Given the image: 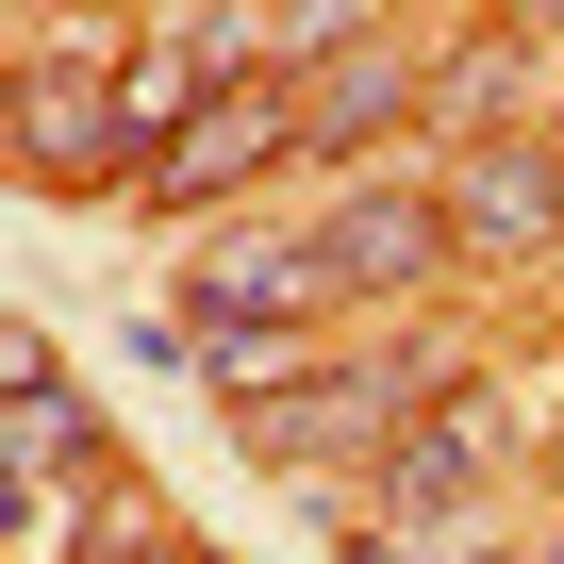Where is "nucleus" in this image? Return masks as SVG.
<instances>
[{
    "label": "nucleus",
    "instance_id": "obj_1",
    "mask_svg": "<svg viewBox=\"0 0 564 564\" xmlns=\"http://www.w3.org/2000/svg\"><path fill=\"white\" fill-rule=\"evenodd\" d=\"M117 18H51L34 51H18V117H0V133H18V183L34 199H84V183H133L150 150H133V100H117Z\"/></svg>",
    "mask_w": 564,
    "mask_h": 564
},
{
    "label": "nucleus",
    "instance_id": "obj_2",
    "mask_svg": "<svg viewBox=\"0 0 564 564\" xmlns=\"http://www.w3.org/2000/svg\"><path fill=\"white\" fill-rule=\"evenodd\" d=\"M448 382H415V366H300V382H265V399H232V448L249 465H382L415 415H432Z\"/></svg>",
    "mask_w": 564,
    "mask_h": 564
},
{
    "label": "nucleus",
    "instance_id": "obj_3",
    "mask_svg": "<svg viewBox=\"0 0 564 564\" xmlns=\"http://www.w3.org/2000/svg\"><path fill=\"white\" fill-rule=\"evenodd\" d=\"M333 300H349V282H333V249H316V232H216V249L183 265L166 349H216V333H316Z\"/></svg>",
    "mask_w": 564,
    "mask_h": 564
},
{
    "label": "nucleus",
    "instance_id": "obj_4",
    "mask_svg": "<svg viewBox=\"0 0 564 564\" xmlns=\"http://www.w3.org/2000/svg\"><path fill=\"white\" fill-rule=\"evenodd\" d=\"M265 166H300V67H249V84H216L166 150H150V183L133 199H166V216H216L232 183H265Z\"/></svg>",
    "mask_w": 564,
    "mask_h": 564
},
{
    "label": "nucleus",
    "instance_id": "obj_5",
    "mask_svg": "<svg viewBox=\"0 0 564 564\" xmlns=\"http://www.w3.org/2000/svg\"><path fill=\"white\" fill-rule=\"evenodd\" d=\"M432 199H448L465 265H514V249H564V150H547V133H465V150L432 166Z\"/></svg>",
    "mask_w": 564,
    "mask_h": 564
},
{
    "label": "nucleus",
    "instance_id": "obj_6",
    "mask_svg": "<svg viewBox=\"0 0 564 564\" xmlns=\"http://www.w3.org/2000/svg\"><path fill=\"white\" fill-rule=\"evenodd\" d=\"M316 249H333L349 300H432V282L465 265V232H448V199H432V183H349V199L316 216Z\"/></svg>",
    "mask_w": 564,
    "mask_h": 564
},
{
    "label": "nucleus",
    "instance_id": "obj_7",
    "mask_svg": "<svg viewBox=\"0 0 564 564\" xmlns=\"http://www.w3.org/2000/svg\"><path fill=\"white\" fill-rule=\"evenodd\" d=\"M366 481H382V514H465V498L498 481V399H481V382H448V399H432Z\"/></svg>",
    "mask_w": 564,
    "mask_h": 564
},
{
    "label": "nucleus",
    "instance_id": "obj_8",
    "mask_svg": "<svg viewBox=\"0 0 564 564\" xmlns=\"http://www.w3.org/2000/svg\"><path fill=\"white\" fill-rule=\"evenodd\" d=\"M415 100V51H382V34H349V51H316L300 67V166H333V150H366L382 117Z\"/></svg>",
    "mask_w": 564,
    "mask_h": 564
},
{
    "label": "nucleus",
    "instance_id": "obj_9",
    "mask_svg": "<svg viewBox=\"0 0 564 564\" xmlns=\"http://www.w3.org/2000/svg\"><path fill=\"white\" fill-rule=\"evenodd\" d=\"M0 465L18 481H84V382L51 333H18V432H0Z\"/></svg>",
    "mask_w": 564,
    "mask_h": 564
},
{
    "label": "nucleus",
    "instance_id": "obj_10",
    "mask_svg": "<svg viewBox=\"0 0 564 564\" xmlns=\"http://www.w3.org/2000/svg\"><path fill=\"white\" fill-rule=\"evenodd\" d=\"M514 18H564V0H514Z\"/></svg>",
    "mask_w": 564,
    "mask_h": 564
},
{
    "label": "nucleus",
    "instance_id": "obj_11",
    "mask_svg": "<svg viewBox=\"0 0 564 564\" xmlns=\"http://www.w3.org/2000/svg\"><path fill=\"white\" fill-rule=\"evenodd\" d=\"M531 564H564V531H547V547H531Z\"/></svg>",
    "mask_w": 564,
    "mask_h": 564
},
{
    "label": "nucleus",
    "instance_id": "obj_12",
    "mask_svg": "<svg viewBox=\"0 0 564 564\" xmlns=\"http://www.w3.org/2000/svg\"><path fill=\"white\" fill-rule=\"evenodd\" d=\"M183 564H216V547H183Z\"/></svg>",
    "mask_w": 564,
    "mask_h": 564
}]
</instances>
